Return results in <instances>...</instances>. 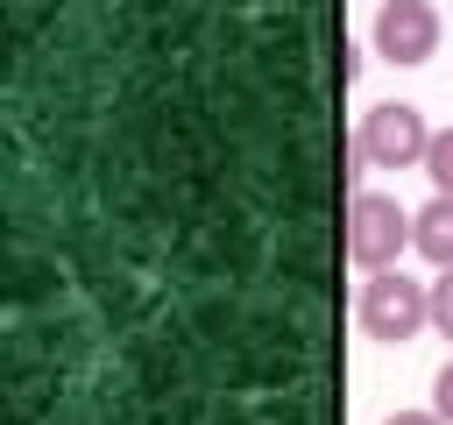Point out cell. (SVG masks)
Segmentation results:
<instances>
[{
	"label": "cell",
	"mask_w": 453,
	"mask_h": 425,
	"mask_svg": "<svg viewBox=\"0 0 453 425\" xmlns=\"http://www.w3.org/2000/svg\"><path fill=\"white\" fill-rule=\"evenodd\" d=\"M354 319H361L368 340H389V347H396V340H411L418 326H432V283H411L403 269H368Z\"/></svg>",
	"instance_id": "6da1fadb"
},
{
	"label": "cell",
	"mask_w": 453,
	"mask_h": 425,
	"mask_svg": "<svg viewBox=\"0 0 453 425\" xmlns=\"http://www.w3.org/2000/svg\"><path fill=\"white\" fill-rule=\"evenodd\" d=\"M425 149H432V128H425V113L411 99L368 106L361 128H354V156L375 163V170H411V163H425Z\"/></svg>",
	"instance_id": "7a4b0ae2"
},
{
	"label": "cell",
	"mask_w": 453,
	"mask_h": 425,
	"mask_svg": "<svg viewBox=\"0 0 453 425\" xmlns=\"http://www.w3.org/2000/svg\"><path fill=\"white\" fill-rule=\"evenodd\" d=\"M411 248V212L382 191H354L347 198V255L361 269H396Z\"/></svg>",
	"instance_id": "3957f363"
},
{
	"label": "cell",
	"mask_w": 453,
	"mask_h": 425,
	"mask_svg": "<svg viewBox=\"0 0 453 425\" xmlns=\"http://www.w3.org/2000/svg\"><path fill=\"white\" fill-rule=\"evenodd\" d=\"M375 50L389 64H425L439 50V7L432 0H382L375 14Z\"/></svg>",
	"instance_id": "277c9868"
},
{
	"label": "cell",
	"mask_w": 453,
	"mask_h": 425,
	"mask_svg": "<svg viewBox=\"0 0 453 425\" xmlns=\"http://www.w3.org/2000/svg\"><path fill=\"white\" fill-rule=\"evenodd\" d=\"M411 248L432 262V269H453V198L439 191L425 212H411Z\"/></svg>",
	"instance_id": "5b68a950"
},
{
	"label": "cell",
	"mask_w": 453,
	"mask_h": 425,
	"mask_svg": "<svg viewBox=\"0 0 453 425\" xmlns=\"http://www.w3.org/2000/svg\"><path fill=\"white\" fill-rule=\"evenodd\" d=\"M425 177H432V191H446V198H453V128H439V135H432V149H425Z\"/></svg>",
	"instance_id": "8992f818"
},
{
	"label": "cell",
	"mask_w": 453,
	"mask_h": 425,
	"mask_svg": "<svg viewBox=\"0 0 453 425\" xmlns=\"http://www.w3.org/2000/svg\"><path fill=\"white\" fill-rule=\"evenodd\" d=\"M432 326L453 340V269H439V276H432Z\"/></svg>",
	"instance_id": "52a82bcc"
},
{
	"label": "cell",
	"mask_w": 453,
	"mask_h": 425,
	"mask_svg": "<svg viewBox=\"0 0 453 425\" xmlns=\"http://www.w3.org/2000/svg\"><path fill=\"white\" fill-rule=\"evenodd\" d=\"M432 411H439V418L453 425V361H446V368L432 375Z\"/></svg>",
	"instance_id": "ba28073f"
},
{
	"label": "cell",
	"mask_w": 453,
	"mask_h": 425,
	"mask_svg": "<svg viewBox=\"0 0 453 425\" xmlns=\"http://www.w3.org/2000/svg\"><path fill=\"white\" fill-rule=\"evenodd\" d=\"M389 425H446V418H439V411H396Z\"/></svg>",
	"instance_id": "9c48e42d"
}]
</instances>
